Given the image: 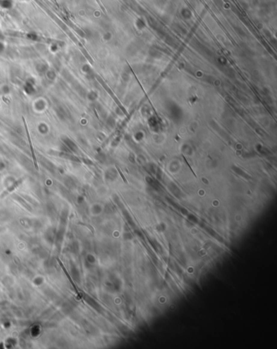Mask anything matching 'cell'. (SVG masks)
<instances>
[{
    "label": "cell",
    "mask_w": 277,
    "mask_h": 349,
    "mask_svg": "<svg viewBox=\"0 0 277 349\" xmlns=\"http://www.w3.org/2000/svg\"><path fill=\"white\" fill-rule=\"evenodd\" d=\"M57 261H58V263H59V264L60 265L61 268H62V270H63V272H64V273H65V274L67 275V277H68V278L69 282H70V283H71V285H72V287L74 288V290H75V291H76V292H77V295H78V297H79L80 299H81V296H80V295H79V291L77 290V286H76V285H75V283H73V281L72 280V278H71V277H70V275L68 274V271H67V270H66V269H65V268H64V266H63V263H62V261H61L60 260H59V259H58Z\"/></svg>",
    "instance_id": "6da1fadb"
}]
</instances>
